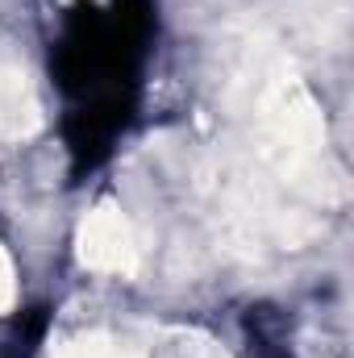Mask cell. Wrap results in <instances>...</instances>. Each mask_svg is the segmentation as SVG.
Segmentation results:
<instances>
[{"label":"cell","instance_id":"obj_1","mask_svg":"<svg viewBox=\"0 0 354 358\" xmlns=\"http://www.w3.org/2000/svg\"><path fill=\"white\" fill-rule=\"evenodd\" d=\"M229 92L250 121L255 150L283 187L317 204L346 200V176L330 155L321 104L283 46L259 25L242 29L229 46Z\"/></svg>","mask_w":354,"mask_h":358},{"label":"cell","instance_id":"obj_2","mask_svg":"<svg viewBox=\"0 0 354 358\" xmlns=\"http://www.w3.org/2000/svg\"><path fill=\"white\" fill-rule=\"evenodd\" d=\"M204 192L217 200L225 225H229V238L242 246V250H259V246H304L321 225L288 204H279L271 192H267L259 179L234 163H213L204 171Z\"/></svg>","mask_w":354,"mask_h":358},{"label":"cell","instance_id":"obj_3","mask_svg":"<svg viewBox=\"0 0 354 358\" xmlns=\"http://www.w3.org/2000/svg\"><path fill=\"white\" fill-rule=\"evenodd\" d=\"M76 246H80V263L96 275H138L142 267V242H138V229L134 221L117 208V204H96L88 217L80 221V234H76Z\"/></svg>","mask_w":354,"mask_h":358},{"label":"cell","instance_id":"obj_4","mask_svg":"<svg viewBox=\"0 0 354 358\" xmlns=\"http://www.w3.org/2000/svg\"><path fill=\"white\" fill-rule=\"evenodd\" d=\"M42 129V100L21 63L0 59V142H25Z\"/></svg>","mask_w":354,"mask_h":358},{"label":"cell","instance_id":"obj_5","mask_svg":"<svg viewBox=\"0 0 354 358\" xmlns=\"http://www.w3.org/2000/svg\"><path fill=\"white\" fill-rule=\"evenodd\" d=\"M129 355L134 358H229V350L217 338L200 334V329L171 325V329L146 334L142 342H129Z\"/></svg>","mask_w":354,"mask_h":358},{"label":"cell","instance_id":"obj_6","mask_svg":"<svg viewBox=\"0 0 354 358\" xmlns=\"http://www.w3.org/2000/svg\"><path fill=\"white\" fill-rule=\"evenodd\" d=\"M50 358H134L129 355V342L104 334V329H88V334H76V338H63Z\"/></svg>","mask_w":354,"mask_h":358},{"label":"cell","instance_id":"obj_7","mask_svg":"<svg viewBox=\"0 0 354 358\" xmlns=\"http://www.w3.org/2000/svg\"><path fill=\"white\" fill-rule=\"evenodd\" d=\"M13 300H17V275H13V259H8V250L0 246V313H8Z\"/></svg>","mask_w":354,"mask_h":358}]
</instances>
